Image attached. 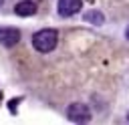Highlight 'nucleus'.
<instances>
[{
    "instance_id": "1",
    "label": "nucleus",
    "mask_w": 129,
    "mask_h": 125,
    "mask_svg": "<svg viewBox=\"0 0 129 125\" xmlns=\"http://www.w3.org/2000/svg\"><path fill=\"white\" fill-rule=\"evenodd\" d=\"M56 40H58L56 30L44 28V30H38V32L32 36V46H34L38 52H50V50H54Z\"/></svg>"
},
{
    "instance_id": "2",
    "label": "nucleus",
    "mask_w": 129,
    "mask_h": 125,
    "mask_svg": "<svg viewBox=\"0 0 129 125\" xmlns=\"http://www.w3.org/2000/svg\"><path fill=\"white\" fill-rule=\"evenodd\" d=\"M67 117H69L73 123H87V121L91 119V111H89V107L83 105V103H73V105H69V109H67Z\"/></svg>"
},
{
    "instance_id": "3",
    "label": "nucleus",
    "mask_w": 129,
    "mask_h": 125,
    "mask_svg": "<svg viewBox=\"0 0 129 125\" xmlns=\"http://www.w3.org/2000/svg\"><path fill=\"white\" fill-rule=\"evenodd\" d=\"M20 40V30L14 26H0V44L4 46H14Z\"/></svg>"
},
{
    "instance_id": "4",
    "label": "nucleus",
    "mask_w": 129,
    "mask_h": 125,
    "mask_svg": "<svg viewBox=\"0 0 129 125\" xmlns=\"http://www.w3.org/2000/svg\"><path fill=\"white\" fill-rule=\"evenodd\" d=\"M81 0H58V14L60 16H73L81 10Z\"/></svg>"
},
{
    "instance_id": "5",
    "label": "nucleus",
    "mask_w": 129,
    "mask_h": 125,
    "mask_svg": "<svg viewBox=\"0 0 129 125\" xmlns=\"http://www.w3.org/2000/svg\"><path fill=\"white\" fill-rule=\"evenodd\" d=\"M14 12H16L18 16H32V14L36 12V4H34L32 0H22V2H18V4L14 6Z\"/></svg>"
},
{
    "instance_id": "6",
    "label": "nucleus",
    "mask_w": 129,
    "mask_h": 125,
    "mask_svg": "<svg viewBox=\"0 0 129 125\" xmlns=\"http://www.w3.org/2000/svg\"><path fill=\"white\" fill-rule=\"evenodd\" d=\"M85 20L91 22V24L101 26V24L105 22V16H103V12H99V10H89V12H85Z\"/></svg>"
},
{
    "instance_id": "7",
    "label": "nucleus",
    "mask_w": 129,
    "mask_h": 125,
    "mask_svg": "<svg viewBox=\"0 0 129 125\" xmlns=\"http://www.w3.org/2000/svg\"><path fill=\"white\" fill-rule=\"evenodd\" d=\"M125 36H127V40H129V26H127V30H125Z\"/></svg>"
},
{
    "instance_id": "8",
    "label": "nucleus",
    "mask_w": 129,
    "mask_h": 125,
    "mask_svg": "<svg viewBox=\"0 0 129 125\" xmlns=\"http://www.w3.org/2000/svg\"><path fill=\"white\" fill-rule=\"evenodd\" d=\"M127 121H129V111H127Z\"/></svg>"
},
{
    "instance_id": "9",
    "label": "nucleus",
    "mask_w": 129,
    "mask_h": 125,
    "mask_svg": "<svg viewBox=\"0 0 129 125\" xmlns=\"http://www.w3.org/2000/svg\"><path fill=\"white\" fill-rule=\"evenodd\" d=\"M0 4H2V0H0Z\"/></svg>"
}]
</instances>
